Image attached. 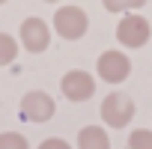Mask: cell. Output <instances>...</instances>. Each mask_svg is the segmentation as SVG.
<instances>
[{
  "label": "cell",
  "instance_id": "obj_12",
  "mask_svg": "<svg viewBox=\"0 0 152 149\" xmlns=\"http://www.w3.org/2000/svg\"><path fill=\"white\" fill-rule=\"evenodd\" d=\"M128 149H152V128H134L128 134Z\"/></svg>",
  "mask_w": 152,
  "mask_h": 149
},
{
  "label": "cell",
  "instance_id": "obj_7",
  "mask_svg": "<svg viewBox=\"0 0 152 149\" xmlns=\"http://www.w3.org/2000/svg\"><path fill=\"white\" fill-rule=\"evenodd\" d=\"M60 93L69 99V102H87V99H93V93H96V78L90 72H84V69H72V72H66L63 74V81H60Z\"/></svg>",
  "mask_w": 152,
  "mask_h": 149
},
{
  "label": "cell",
  "instance_id": "obj_5",
  "mask_svg": "<svg viewBox=\"0 0 152 149\" xmlns=\"http://www.w3.org/2000/svg\"><path fill=\"white\" fill-rule=\"evenodd\" d=\"M18 42H21V48L30 51V54L48 51V45H51V27H48V21L39 18V15L24 18L21 27H18Z\"/></svg>",
  "mask_w": 152,
  "mask_h": 149
},
{
  "label": "cell",
  "instance_id": "obj_4",
  "mask_svg": "<svg viewBox=\"0 0 152 149\" xmlns=\"http://www.w3.org/2000/svg\"><path fill=\"white\" fill-rule=\"evenodd\" d=\"M96 74L104 84H122L128 74H131V60L125 51H102L96 60Z\"/></svg>",
  "mask_w": 152,
  "mask_h": 149
},
{
  "label": "cell",
  "instance_id": "obj_2",
  "mask_svg": "<svg viewBox=\"0 0 152 149\" xmlns=\"http://www.w3.org/2000/svg\"><path fill=\"white\" fill-rule=\"evenodd\" d=\"M99 113H102V122L107 128H125V125H131L137 107H134L131 96H125V93H107L102 99V110Z\"/></svg>",
  "mask_w": 152,
  "mask_h": 149
},
{
  "label": "cell",
  "instance_id": "obj_6",
  "mask_svg": "<svg viewBox=\"0 0 152 149\" xmlns=\"http://www.w3.org/2000/svg\"><path fill=\"white\" fill-rule=\"evenodd\" d=\"M18 113H21L27 122H36V125H42V122H48V119L57 113V102H54L48 93H42V90H33V93H27V96L21 99V104H18Z\"/></svg>",
  "mask_w": 152,
  "mask_h": 149
},
{
  "label": "cell",
  "instance_id": "obj_10",
  "mask_svg": "<svg viewBox=\"0 0 152 149\" xmlns=\"http://www.w3.org/2000/svg\"><path fill=\"white\" fill-rule=\"evenodd\" d=\"M102 6L113 15H122V12H137L140 6H146V0H102Z\"/></svg>",
  "mask_w": 152,
  "mask_h": 149
},
{
  "label": "cell",
  "instance_id": "obj_11",
  "mask_svg": "<svg viewBox=\"0 0 152 149\" xmlns=\"http://www.w3.org/2000/svg\"><path fill=\"white\" fill-rule=\"evenodd\" d=\"M0 149H30V140L21 131H0Z\"/></svg>",
  "mask_w": 152,
  "mask_h": 149
},
{
  "label": "cell",
  "instance_id": "obj_9",
  "mask_svg": "<svg viewBox=\"0 0 152 149\" xmlns=\"http://www.w3.org/2000/svg\"><path fill=\"white\" fill-rule=\"evenodd\" d=\"M18 51H21V42L12 36V33H0V69L3 66H12L18 60Z\"/></svg>",
  "mask_w": 152,
  "mask_h": 149
},
{
  "label": "cell",
  "instance_id": "obj_15",
  "mask_svg": "<svg viewBox=\"0 0 152 149\" xmlns=\"http://www.w3.org/2000/svg\"><path fill=\"white\" fill-rule=\"evenodd\" d=\"M3 3H9V0H0V6H3Z\"/></svg>",
  "mask_w": 152,
  "mask_h": 149
},
{
  "label": "cell",
  "instance_id": "obj_8",
  "mask_svg": "<svg viewBox=\"0 0 152 149\" xmlns=\"http://www.w3.org/2000/svg\"><path fill=\"white\" fill-rule=\"evenodd\" d=\"M78 149H110V137L102 125H84L78 131Z\"/></svg>",
  "mask_w": 152,
  "mask_h": 149
},
{
  "label": "cell",
  "instance_id": "obj_14",
  "mask_svg": "<svg viewBox=\"0 0 152 149\" xmlns=\"http://www.w3.org/2000/svg\"><path fill=\"white\" fill-rule=\"evenodd\" d=\"M45 3H60V0H45Z\"/></svg>",
  "mask_w": 152,
  "mask_h": 149
},
{
  "label": "cell",
  "instance_id": "obj_3",
  "mask_svg": "<svg viewBox=\"0 0 152 149\" xmlns=\"http://www.w3.org/2000/svg\"><path fill=\"white\" fill-rule=\"evenodd\" d=\"M152 36V24L140 15V12H122L119 24H116V42L122 48H143Z\"/></svg>",
  "mask_w": 152,
  "mask_h": 149
},
{
  "label": "cell",
  "instance_id": "obj_13",
  "mask_svg": "<svg viewBox=\"0 0 152 149\" xmlns=\"http://www.w3.org/2000/svg\"><path fill=\"white\" fill-rule=\"evenodd\" d=\"M36 149H72V143H66L63 137H48V140H42Z\"/></svg>",
  "mask_w": 152,
  "mask_h": 149
},
{
  "label": "cell",
  "instance_id": "obj_1",
  "mask_svg": "<svg viewBox=\"0 0 152 149\" xmlns=\"http://www.w3.org/2000/svg\"><path fill=\"white\" fill-rule=\"evenodd\" d=\"M51 27H54V33H57L60 39L78 42V39H84L87 30H90V15H87L81 6H72V3H69V6H60V9L54 12Z\"/></svg>",
  "mask_w": 152,
  "mask_h": 149
}]
</instances>
